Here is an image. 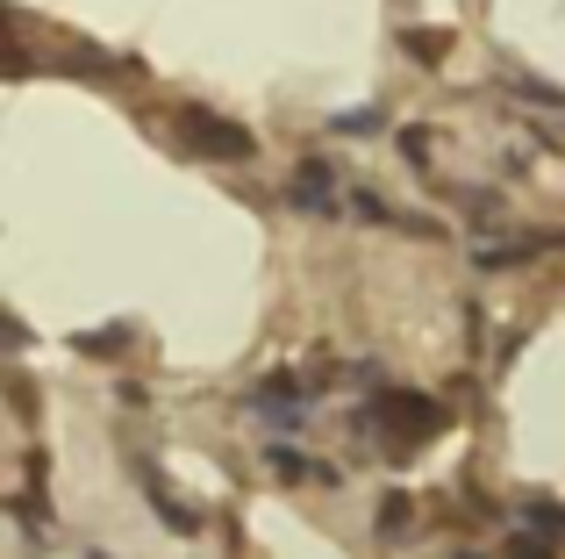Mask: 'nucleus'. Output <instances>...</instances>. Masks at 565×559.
I'll return each mask as SVG.
<instances>
[{"instance_id": "obj_1", "label": "nucleus", "mask_w": 565, "mask_h": 559, "mask_svg": "<svg viewBox=\"0 0 565 559\" xmlns=\"http://www.w3.org/2000/svg\"><path fill=\"white\" fill-rule=\"evenodd\" d=\"M444 416H451V409H437L429 394H380L373 402V431L386 437V445H401V452L423 445V437H437Z\"/></svg>"}, {"instance_id": "obj_2", "label": "nucleus", "mask_w": 565, "mask_h": 559, "mask_svg": "<svg viewBox=\"0 0 565 559\" xmlns=\"http://www.w3.org/2000/svg\"><path fill=\"white\" fill-rule=\"evenodd\" d=\"M180 137L193 144V151H207V158H250V151H258V137H250V129L222 123V115H207V108H186L180 115Z\"/></svg>"}, {"instance_id": "obj_3", "label": "nucleus", "mask_w": 565, "mask_h": 559, "mask_svg": "<svg viewBox=\"0 0 565 559\" xmlns=\"http://www.w3.org/2000/svg\"><path fill=\"white\" fill-rule=\"evenodd\" d=\"M287 194H294V209H330V201H337V172L330 166H322V158H308V166L301 172H294V187H287Z\"/></svg>"}, {"instance_id": "obj_4", "label": "nucleus", "mask_w": 565, "mask_h": 559, "mask_svg": "<svg viewBox=\"0 0 565 559\" xmlns=\"http://www.w3.org/2000/svg\"><path fill=\"white\" fill-rule=\"evenodd\" d=\"M143 495H151V503H158V517H166L172 531H201V517H193V509L180 503V495H172L166 481H158V466H143Z\"/></svg>"}, {"instance_id": "obj_5", "label": "nucleus", "mask_w": 565, "mask_h": 559, "mask_svg": "<svg viewBox=\"0 0 565 559\" xmlns=\"http://www.w3.org/2000/svg\"><path fill=\"white\" fill-rule=\"evenodd\" d=\"M265 466H273L279 481H301V474H316V481H330V488H337V466H316V460H301L294 445H273V460H265Z\"/></svg>"}, {"instance_id": "obj_6", "label": "nucleus", "mask_w": 565, "mask_h": 559, "mask_svg": "<svg viewBox=\"0 0 565 559\" xmlns=\"http://www.w3.org/2000/svg\"><path fill=\"white\" fill-rule=\"evenodd\" d=\"M401 51L423 57V65H437V57L451 51V36H444V29H401Z\"/></svg>"}, {"instance_id": "obj_7", "label": "nucleus", "mask_w": 565, "mask_h": 559, "mask_svg": "<svg viewBox=\"0 0 565 559\" xmlns=\"http://www.w3.org/2000/svg\"><path fill=\"white\" fill-rule=\"evenodd\" d=\"M79 351H94V359H115V345H129V330L122 323H108V330H86V337H72Z\"/></svg>"}, {"instance_id": "obj_8", "label": "nucleus", "mask_w": 565, "mask_h": 559, "mask_svg": "<svg viewBox=\"0 0 565 559\" xmlns=\"http://www.w3.org/2000/svg\"><path fill=\"white\" fill-rule=\"evenodd\" d=\"M530 524H537V538H565V509H552V503H530Z\"/></svg>"}, {"instance_id": "obj_9", "label": "nucleus", "mask_w": 565, "mask_h": 559, "mask_svg": "<svg viewBox=\"0 0 565 559\" xmlns=\"http://www.w3.org/2000/svg\"><path fill=\"white\" fill-rule=\"evenodd\" d=\"M380 531H408V495H380Z\"/></svg>"}, {"instance_id": "obj_10", "label": "nucleus", "mask_w": 565, "mask_h": 559, "mask_svg": "<svg viewBox=\"0 0 565 559\" xmlns=\"http://www.w3.org/2000/svg\"><path fill=\"white\" fill-rule=\"evenodd\" d=\"M515 94L537 101V108H565V94H558V86H544V80H515Z\"/></svg>"}, {"instance_id": "obj_11", "label": "nucleus", "mask_w": 565, "mask_h": 559, "mask_svg": "<svg viewBox=\"0 0 565 559\" xmlns=\"http://www.w3.org/2000/svg\"><path fill=\"white\" fill-rule=\"evenodd\" d=\"M337 129H344V137H365V129H380V115L373 108H351V115H337Z\"/></svg>"}, {"instance_id": "obj_12", "label": "nucleus", "mask_w": 565, "mask_h": 559, "mask_svg": "<svg viewBox=\"0 0 565 559\" xmlns=\"http://www.w3.org/2000/svg\"><path fill=\"white\" fill-rule=\"evenodd\" d=\"M29 72V51H0V80H22Z\"/></svg>"}, {"instance_id": "obj_13", "label": "nucleus", "mask_w": 565, "mask_h": 559, "mask_svg": "<svg viewBox=\"0 0 565 559\" xmlns=\"http://www.w3.org/2000/svg\"><path fill=\"white\" fill-rule=\"evenodd\" d=\"M0 345H29V330H22L14 316H0Z\"/></svg>"}, {"instance_id": "obj_14", "label": "nucleus", "mask_w": 565, "mask_h": 559, "mask_svg": "<svg viewBox=\"0 0 565 559\" xmlns=\"http://www.w3.org/2000/svg\"><path fill=\"white\" fill-rule=\"evenodd\" d=\"M0 29H8V8H0Z\"/></svg>"}, {"instance_id": "obj_15", "label": "nucleus", "mask_w": 565, "mask_h": 559, "mask_svg": "<svg viewBox=\"0 0 565 559\" xmlns=\"http://www.w3.org/2000/svg\"><path fill=\"white\" fill-rule=\"evenodd\" d=\"M466 559H472V552H466Z\"/></svg>"}]
</instances>
